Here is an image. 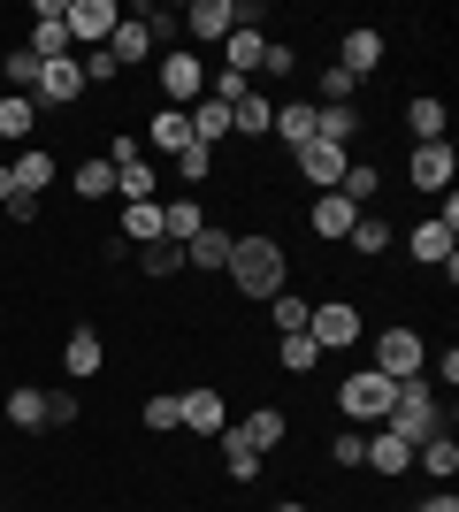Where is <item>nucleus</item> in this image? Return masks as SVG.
Instances as JSON below:
<instances>
[{"label": "nucleus", "instance_id": "37998d69", "mask_svg": "<svg viewBox=\"0 0 459 512\" xmlns=\"http://www.w3.org/2000/svg\"><path fill=\"white\" fill-rule=\"evenodd\" d=\"M39 54H31V46H16V54H8V85H16V92H31V85H39Z\"/></svg>", "mask_w": 459, "mask_h": 512}, {"label": "nucleus", "instance_id": "4c0bfd02", "mask_svg": "<svg viewBox=\"0 0 459 512\" xmlns=\"http://www.w3.org/2000/svg\"><path fill=\"white\" fill-rule=\"evenodd\" d=\"M222 467H230V482H261V451L238 444V436H222Z\"/></svg>", "mask_w": 459, "mask_h": 512}, {"label": "nucleus", "instance_id": "7c9ffc66", "mask_svg": "<svg viewBox=\"0 0 459 512\" xmlns=\"http://www.w3.org/2000/svg\"><path fill=\"white\" fill-rule=\"evenodd\" d=\"M414 467L429 474V482H452L459 474V444L452 436H429V444H414Z\"/></svg>", "mask_w": 459, "mask_h": 512}, {"label": "nucleus", "instance_id": "8fccbe9b", "mask_svg": "<svg viewBox=\"0 0 459 512\" xmlns=\"http://www.w3.org/2000/svg\"><path fill=\"white\" fill-rule=\"evenodd\" d=\"M414 512H459V497H452V482H437V497H421Z\"/></svg>", "mask_w": 459, "mask_h": 512}, {"label": "nucleus", "instance_id": "4be33fe9", "mask_svg": "<svg viewBox=\"0 0 459 512\" xmlns=\"http://www.w3.org/2000/svg\"><path fill=\"white\" fill-rule=\"evenodd\" d=\"M268 123H276V100H268L261 85H245L238 100H230V130H245V138H268Z\"/></svg>", "mask_w": 459, "mask_h": 512}, {"label": "nucleus", "instance_id": "dca6fc26", "mask_svg": "<svg viewBox=\"0 0 459 512\" xmlns=\"http://www.w3.org/2000/svg\"><path fill=\"white\" fill-rule=\"evenodd\" d=\"M352 222H360V207H352L345 192H314V207H306V230L322 237V245H345Z\"/></svg>", "mask_w": 459, "mask_h": 512}, {"label": "nucleus", "instance_id": "3c124183", "mask_svg": "<svg viewBox=\"0 0 459 512\" xmlns=\"http://www.w3.org/2000/svg\"><path fill=\"white\" fill-rule=\"evenodd\" d=\"M8 199H16V176H8V161H0V207H8Z\"/></svg>", "mask_w": 459, "mask_h": 512}, {"label": "nucleus", "instance_id": "39448f33", "mask_svg": "<svg viewBox=\"0 0 459 512\" xmlns=\"http://www.w3.org/2000/svg\"><path fill=\"white\" fill-rule=\"evenodd\" d=\"M306 337L322 344V352H352V344H368V314L352 299H322L314 314H306Z\"/></svg>", "mask_w": 459, "mask_h": 512}, {"label": "nucleus", "instance_id": "58836bf2", "mask_svg": "<svg viewBox=\"0 0 459 512\" xmlns=\"http://www.w3.org/2000/svg\"><path fill=\"white\" fill-rule=\"evenodd\" d=\"M337 192H345L352 207H368V199L383 192V169H368V161H352V169H345V184H337Z\"/></svg>", "mask_w": 459, "mask_h": 512}, {"label": "nucleus", "instance_id": "cd10ccee", "mask_svg": "<svg viewBox=\"0 0 459 512\" xmlns=\"http://www.w3.org/2000/svg\"><path fill=\"white\" fill-rule=\"evenodd\" d=\"M406 130H414V146H437L444 138V100L437 92H414V100H406Z\"/></svg>", "mask_w": 459, "mask_h": 512}, {"label": "nucleus", "instance_id": "7ed1b4c3", "mask_svg": "<svg viewBox=\"0 0 459 512\" xmlns=\"http://www.w3.org/2000/svg\"><path fill=\"white\" fill-rule=\"evenodd\" d=\"M383 428H391V436H406V444H429V436H444L437 390H429V383H398V398H391V413H383Z\"/></svg>", "mask_w": 459, "mask_h": 512}, {"label": "nucleus", "instance_id": "a19ab883", "mask_svg": "<svg viewBox=\"0 0 459 512\" xmlns=\"http://www.w3.org/2000/svg\"><path fill=\"white\" fill-rule=\"evenodd\" d=\"M176 176H184V184H207V176H215V146H184L176 153Z\"/></svg>", "mask_w": 459, "mask_h": 512}, {"label": "nucleus", "instance_id": "f3484780", "mask_svg": "<svg viewBox=\"0 0 459 512\" xmlns=\"http://www.w3.org/2000/svg\"><path fill=\"white\" fill-rule=\"evenodd\" d=\"M8 176H16V199H39V192H54V176H62V161H54L46 146H16Z\"/></svg>", "mask_w": 459, "mask_h": 512}, {"label": "nucleus", "instance_id": "6e6552de", "mask_svg": "<svg viewBox=\"0 0 459 512\" xmlns=\"http://www.w3.org/2000/svg\"><path fill=\"white\" fill-rule=\"evenodd\" d=\"M452 176H459V153L444 146V138H437V146H414V153H406V184H414V192L444 199V192H452Z\"/></svg>", "mask_w": 459, "mask_h": 512}, {"label": "nucleus", "instance_id": "f704fd0d", "mask_svg": "<svg viewBox=\"0 0 459 512\" xmlns=\"http://www.w3.org/2000/svg\"><path fill=\"white\" fill-rule=\"evenodd\" d=\"M8 428H46V390H31V383L8 390Z\"/></svg>", "mask_w": 459, "mask_h": 512}, {"label": "nucleus", "instance_id": "393cba45", "mask_svg": "<svg viewBox=\"0 0 459 512\" xmlns=\"http://www.w3.org/2000/svg\"><path fill=\"white\" fill-rule=\"evenodd\" d=\"M230 245H238V237L207 222V230H199L192 245H184V268H199V276H207V268H230Z\"/></svg>", "mask_w": 459, "mask_h": 512}, {"label": "nucleus", "instance_id": "9d476101", "mask_svg": "<svg viewBox=\"0 0 459 512\" xmlns=\"http://www.w3.org/2000/svg\"><path fill=\"white\" fill-rule=\"evenodd\" d=\"M176 428H192V436H222L230 428V406H222V390H176Z\"/></svg>", "mask_w": 459, "mask_h": 512}, {"label": "nucleus", "instance_id": "c756f323", "mask_svg": "<svg viewBox=\"0 0 459 512\" xmlns=\"http://www.w3.org/2000/svg\"><path fill=\"white\" fill-rule=\"evenodd\" d=\"M199 230H207L199 199H176V207H161V245H192Z\"/></svg>", "mask_w": 459, "mask_h": 512}, {"label": "nucleus", "instance_id": "9b49d317", "mask_svg": "<svg viewBox=\"0 0 459 512\" xmlns=\"http://www.w3.org/2000/svg\"><path fill=\"white\" fill-rule=\"evenodd\" d=\"M184 31H192V54L199 46H222L238 31V0H192V8H184Z\"/></svg>", "mask_w": 459, "mask_h": 512}, {"label": "nucleus", "instance_id": "5701e85b", "mask_svg": "<svg viewBox=\"0 0 459 512\" xmlns=\"http://www.w3.org/2000/svg\"><path fill=\"white\" fill-rule=\"evenodd\" d=\"M184 115H192V138H199V146H222V138H230V100H215V92H199Z\"/></svg>", "mask_w": 459, "mask_h": 512}, {"label": "nucleus", "instance_id": "4468645a", "mask_svg": "<svg viewBox=\"0 0 459 512\" xmlns=\"http://www.w3.org/2000/svg\"><path fill=\"white\" fill-rule=\"evenodd\" d=\"M31 100H39V107H77V100H85V69H77V54L46 62L39 85H31Z\"/></svg>", "mask_w": 459, "mask_h": 512}, {"label": "nucleus", "instance_id": "c85d7f7f", "mask_svg": "<svg viewBox=\"0 0 459 512\" xmlns=\"http://www.w3.org/2000/svg\"><path fill=\"white\" fill-rule=\"evenodd\" d=\"M268 130H276V138H284L291 153H299V146H314V100H284Z\"/></svg>", "mask_w": 459, "mask_h": 512}, {"label": "nucleus", "instance_id": "a211bd4d", "mask_svg": "<svg viewBox=\"0 0 459 512\" xmlns=\"http://www.w3.org/2000/svg\"><path fill=\"white\" fill-rule=\"evenodd\" d=\"M100 367H108V344H100V329H85V321H77V329H69V344H62V375H69V383H92Z\"/></svg>", "mask_w": 459, "mask_h": 512}, {"label": "nucleus", "instance_id": "412c9836", "mask_svg": "<svg viewBox=\"0 0 459 512\" xmlns=\"http://www.w3.org/2000/svg\"><path fill=\"white\" fill-rule=\"evenodd\" d=\"M146 146H161L169 161H176L184 146H199V138H192V115H184V107H153V123H146Z\"/></svg>", "mask_w": 459, "mask_h": 512}, {"label": "nucleus", "instance_id": "ea45409f", "mask_svg": "<svg viewBox=\"0 0 459 512\" xmlns=\"http://www.w3.org/2000/svg\"><path fill=\"white\" fill-rule=\"evenodd\" d=\"M268 314H276V329L291 337V329H306V314H314V306H306L299 291H276V299H268Z\"/></svg>", "mask_w": 459, "mask_h": 512}, {"label": "nucleus", "instance_id": "c03bdc74", "mask_svg": "<svg viewBox=\"0 0 459 512\" xmlns=\"http://www.w3.org/2000/svg\"><path fill=\"white\" fill-rule=\"evenodd\" d=\"M352 92H360V85H352L345 69L329 62V69H322V107H352Z\"/></svg>", "mask_w": 459, "mask_h": 512}, {"label": "nucleus", "instance_id": "aec40b11", "mask_svg": "<svg viewBox=\"0 0 459 512\" xmlns=\"http://www.w3.org/2000/svg\"><path fill=\"white\" fill-rule=\"evenodd\" d=\"M360 467H375L383 482H398V474H414V444H406V436H391V428H375V436H368V459H360Z\"/></svg>", "mask_w": 459, "mask_h": 512}, {"label": "nucleus", "instance_id": "49530a36", "mask_svg": "<svg viewBox=\"0 0 459 512\" xmlns=\"http://www.w3.org/2000/svg\"><path fill=\"white\" fill-rule=\"evenodd\" d=\"M77 421V390H46V428H69Z\"/></svg>", "mask_w": 459, "mask_h": 512}, {"label": "nucleus", "instance_id": "c9c22d12", "mask_svg": "<svg viewBox=\"0 0 459 512\" xmlns=\"http://www.w3.org/2000/svg\"><path fill=\"white\" fill-rule=\"evenodd\" d=\"M77 199H115V169H108V153L77 161Z\"/></svg>", "mask_w": 459, "mask_h": 512}, {"label": "nucleus", "instance_id": "f8f14e48", "mask_svg": "<svg viewBox=\"0 0 459 512\" xmlns=\"http://www.w3.org/2000/svg\"><path fill=\"white\" fill-rule=\"evenodd\" d=\"M337 69H345L352 85L375 77V69H383V31H375V23H352L345 39H337Z\"/></svg>", "mask_w": 459, "mask_h": 512}, {"label": "nucleus", "instance_id": "72a5a7b5", "mask_svg": "<svg viewBox=\"0 0 459 512\" xmlns=\"http://www.w3.org/2000/svg\"><path fill=\"white\" fill-rule=\"evenodd\" d=\"M322 360V344L306 337V329H291V337H276V367H284V375H306V367Z\"/></svg>", "mask_w": 459, "mask_h": 512}, {"label": "nucleus", "instance_id": "f257e3e1", "mask_svg": "<svg viewBox=\"0 0 459 512\" xmlns=\"http://www.w3.org/2000/svg\"><path fill=\"white\" fill-rule=\"evenodd\" d=\"M222 276H230V291H238V299H276V291H291V260H284V245H276V237H238V245H230V268H222Z\"/></svg>", "mask_w": 459, "mask_h": 512}, {"label": "nucleus", "instance_id": "1a4fd4ad", "mask_svg": "<svg viewBox=\"0 0 459 512\" xmlns=\"http://www.w3.org/2000/svg\"><path fill=\"white\" fill-rule=\"evenodd\" d=\"M108 169H115V192H123V199H153V184H161V169L138 153V138H115V146H108Z\"/></svg>", "mask_w": 459, "mask_h": 512}, {"label": "nucleus", "instance_id": "2eb2a0df", "mask_svg": "<svg viewBox=\"0 0 459 512\" xmlns=\"http://www.w3.org/2000/svg\"><path fill=\"white\" fill-rule=\"evenodd\" d=\"M291 161H299V176L314 184V192H337V184H345V169H352V153H345V146H322V138H314V146H299Z\"/></svg>", "mask_w": 459, "mask_h": 512}, {"label": "nucleus", "instance_id": "2f4dec72", "mask_svg": "<svg viewBox=\"0 0 459 512\" xmlns=\"http://www.w3.org/2000/svg\"><path fill=\"white\" fill-rule=\"evenodd\" d=\"M314 138L322 146H352L360 138V107H314Z\"/></svg>", "mask_w": 459, "mask_h": 512}, {"label": "nucleus", "instance_id": "603ef678", "mask_svg": "<svg viewBox=\"0 0 459 512\" xmlns=\"http://www.w3.org/2000/svg\"><path fill=\"white\" fill-rule=\"evenodd\" d=\"M276 512H314V505H299V497H291V505H276Z\"/></svg>", "mask_w": 459, "mask_h": 512}, {"label": "nucleus", "instance_id": "0eeeda50", "mask_svg": "<svg viewBox=\"0 0 459 512\" xmlns=\"http://www.w3.org/2000/svg\"><path fill=\"white\" fill-rule=\"evenodd\" d=\"M62 23H69V46H108L115 39V23H123V8H115V0H69L62 8Z\"/></svg>", "mask_w": 459, "mask_h": 512}, {"label": "nucleus", "instance_id": "09e8293b", "mask_svg": "<svg viewBox=\"0 0 459 512\" xmlns=\"http://www.w3.org/2000/svg\"><path fill=\"white\" fill-rule=\"evenodd\" d=\"M261 69H268V77H291V69H299V54H291V46H284V39H268V54H261Z\"/></svg>", "mask_w": 459, "mask_h": 512}, {"label": "nucleus", "instance_id": "de8ad7c7", "mask_svg": "<svg viewBox=\"0 0 459 512\" xmlns=\"http://www.w3.org/2000/svg\"><path fill=\"white\" fill-rule=\"evenodd\" d=\"M329 459H337V467H360V459H368V436H352V428H345V436L329 444Z\"/></svg>", "mask_w": 459, "mask_h": 512}, {"label": "nucleus", "instance_id": "a878e982", "mask_svg": "<svg viewBox=\"0 0 459 512\" xmlns=\"http://www.w3.org/2000/svg\"><path fill=\"white\" fill-rule=\"evenodd\" d=\"M345 245H352L360 260H383V253H391V222H383L375 207H360V222L345 230Z\"/></svg>", "mask_w": 459, "mask_h": 512}, {"label": "nucleus", "instance_id": "e433bc0d", "mask_svg": "<svg viewBox=\"0 0 459 512\" xmlns=\"http://www.w3.org/2000/svg\"><path fill=\"white\" fill-rule=\"evenodd\" d=\"M138 421H146V436H176V390H153L138 406Z\"/></svg>", "mask_w": 459, "mask_h": 512}, {"label": "nucleus", "instance_id": "79ce46f5", "mask_svg": "<svg viewBox=\"0 0 459 512\" xmlns=\"http://www.w3.org/2000/svg\"><path fill=\"white\" fill-rule=\"evenodd\" d=\"M138 268H146V276H184V245H146Z\"/></svg>", "mask_w": 459, "mask_h": 512}, {"label": "nucleus", "instance_id": "bb28decb", "mask_svg": "<svg viewBox=\"0 0 459 512\" xmlns=\"http://www.w3.org/2000/svg\"><path fill=\"white\" fill-rule=\"evenodd\" d=\"M261 54H268V31H230V39H222V69H230V77H253Z\"/></svg>", "mask_w": 459, "mask_h": 512}, {"label": "nucleus", "instance_id": "423d86ee", "mask_svg": "<svg viewBox=\"0 0 459 512\" xmlns=\"http://www.w3.org/2000/svg\"><path fill=\"white\" fill-rule=\"evenodd\" d=\"M153 77H161V107H192L207 92V62H199L192 46H169V54H153Z\"/></svg>", "mask_w": 459, "mask_h": 512}, {"label": "nucleus", "instance_id": "b1692460", "mask_svg": "<svg viewBox=\"0 0 459 512\" xmlns=\"http://www.w3.org/2000/svg\"><path fill=\"white\" fill-rule=\"evenodd\" d=\"M31 130H39V100H31V92H8V100H0V138H8V146H31Z\"/></svg>", "mask_w": 459, "mask_h": 512}, {"label": "nucleus", "instance_id": "f03ea898", "mask_svg": "<svg viewBox=\"0 0 459 512\" xmlns=\"http://www.w3.org/2000/svg\"><path fill=\"white\" fill-rule=\"evenodd\" d=\"M368 367L391 375V383H421V367H429L421 329H368Z\"/></svg>", "mask_w": 459, "mask_h": 512}, {"label": "nucleus", "instance_id": "ddd939ff", "mask_svg": "<svg viewBox=\"0 0 459 512\" xmlns=\"http://www.w3.org/2000/svg\"><path fill=\"white\" fill-rule=\"evenodd\" d=\"M108 54H115V69H146L153 54H161V39H153V23H146V8H138V16H123V23H115V39H108Z\"/></svg>", "mask_w": 459, "mask_h": 512}, {"label": "nucleus", "instance_id": "6ab92c4d", "mask_svg": "<svg viewBox=\"0 0 459 512\" xmlns=\"http://www.w3.org/2000/svg\"><path fill=\"white\" fill-rule=\"evenodd\" d=\"M284 413H276V406H253V413H245V421H230V428H222V436H238V444H253V451H261V459H268V451H276V444H284Z\"/></svg>", "mask_w": 459, "mask_h": 512}, {"label": "nucleus", "instance_id": "20e7f679", "mask_svg": "<svg viewBox=\"0 0 459 512\" xmlns=\"http://www.w3.org/2000/svg\"><path fill=\"white\" fill-rule=\"evenodd\" d=\"M391 398H398V383H391V375H375V367H360V375H345V383H337V413H345V421H360V428H383Z\"/></svg>", "mask_w": 459, "mask_h": 512}, {"label": "nucleus", "instance_id": "473e14b6", "mask_svg": "<svg viewBox=\"0 0 459 512\" xmlns=\"http://www.w3.org/2000/svg\"><path fill=\"white\" fill-rule=\"evenodd\" d=\"M123 237H131L138 253L161 245V207H153V199H131V207H123Z\"/></svg>", "mask_w": 459, "mask_h": 512}, {"label": "nucleus", "instance_id": "a18cd8bd", "mask_svg": "<svg viewBox=\"0 0 459 512\" xmlns=\"http://www.w3.org/2000/svg\"><path fill=\"white\" fill-rule=\"evenodd\" d=\"M77 69H85V85H115V77H123L108 46H92V54H85V62H77Z\"/></svg>", "mask_w": 459, "mask_h": 512}]
</instances>
